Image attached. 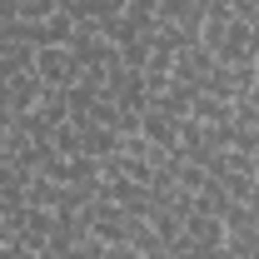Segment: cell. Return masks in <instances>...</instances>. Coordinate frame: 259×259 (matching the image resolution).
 <instances>
[{
  "label": "cell",
  "mask_w": 259,
  "mask_h": 259,
  "mask_svg": "<svg viewBox=\"0 0 259 259\" xmlns=\"http://www.w3.org/2000/svg\"><path fill=\"white\" fill-rule=\"evenodd\" d=\"M40 70H45V75H55V80H65V75L75 70V60H70L65 50H45V55H40Z\"/></svg>",
  "instance_id": "obj_1"
},
{
  "label": "cell",
  "mask_w": 259,
  "mask_h": 259,
  "mask_svg": "<svg viewBox=\"0 0 259 259\" xmlns=\"http://www.w3.org/2000/svg\"><path fill=\"white\" fill-rule=\"evenodd\" d=\"M150 135L175 145V140H180V125H175V120H164V115H150Z\"/></svg>",
  "instance_id": "obj_2"
}]
</instances>
